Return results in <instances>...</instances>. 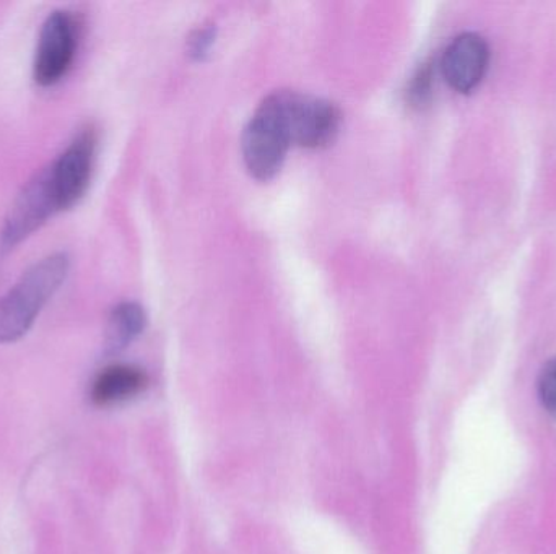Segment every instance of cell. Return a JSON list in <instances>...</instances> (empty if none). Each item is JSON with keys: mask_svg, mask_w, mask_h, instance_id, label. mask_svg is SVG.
Masks as SVG:
<instances>
[{"mask_svg": "<svg viewBox=\"0 0 556 554\" xmlns=\"http://www.w3.org/2000/svg\"><path fill=\"white\" fill-rule=\"evenodd\" d=\"M55 211H61L51 168L41 169L31 181L16 195L10 207L2 230H0V250L9 253L22 244L26 237L39 230Z\"/></svg>", "mask_w": 556, "mask_h": 554, "instance_id": "277c9868", "label": "cell"}, {"mask_svg": "<svg viewBox=\"0 0 556 554\" xmlns=\"http://www.w3.org/2000/svg\"><path fill=\"white\" fill-rule=\"evenodd\" d=\"M539 397L542 405L556 418V358L548 361L539 377Z\"/></svg>", "mask_w": 556, "mask_h": 554, "instance_id": "8fae6325", "label": "cell"}, {"mask_svg": "<svg viewBox=\"0 0 556 554\" xmlns=\"http://www.w3.org/2000/svg\"><path fill=\"white\" fill-rule=\"evenodd\" d=\"M147 315L142 306L137 302L126 301L117 305L111 311L106 327V340L104 350L106 353H119L129 347L146 328Z\"/></svg>", "mask_w": 556, "mask_h": 554, "instance_id": "9c48e42d", "label": "cell"}, {"mask_svg": "<svg viewBox=\"0 0 556 554\" xmlns=\"http://www.w3.org/2000/svg\"><path fill=\"white\" fill-rule=\"evenodd\" d=\"M77 48V28L67 10L49 13L39 31L33 77L41 87L59 83L71 68Z\"/></svg>", "mask_w": 556, "mask_h": 554, "instance_id": "5b68a950", "label": "cell"}, {"mask_svg": "<svg viewBox=\"0 0 556 554\" xmlns=\"http://www.w3.org/2000/svg\"><path fill=\"white\" fill-rule=\"evenodd\" d=\"M276 96L291 143L320 149L333 142L342 120L336 104L290 90L276 91Z\"/></svg>", "mask_w": 556, "mask_h": 554, "instance_id": "3957f363", "label": "cell"}, {"mask_svg": "<svg viewBox=\"0 0 556 554\" xmlns=\"http://www.w3.org/2000/svg\"><path fill=\"white\" fill-rule=\"evenodd\" d=\"M215 36H217V29L212 25L195 31V35L189 41V54L198 61H202L211 52Z\"/></svg>", "mask_w": 556, "mask_h": 554, "instance_id": "7c38bea8", "label": "cell"}, {"mask_svg": "<svg viewBox=\"0 0 556 554\" xmlns=\"http://www.w3.org/2000/svg\"><path fill=\"white\" fill-rule=\"evenodd\" d=\"M431 91H433V68L430 64H425L424 67L418 68L408 85V101L412 106H425L430 101Z\"/></svg>", "mask_w": 556, "mask_h": 554, "instance_id": "30bf717a", "label": "cell"}, {"mask_svg": "<svg viewBox=\"0 0 556 554\" xmlns=\"http://www.w3.org/2000/svg\"><path fill=\"white\" fill-rule=\"evenodd\" d=\"M490 48L477 33H463L447 46L441 59V70L451 88L469 93L485 77Z\"/></svg>", "mask_w": 556, "mask_h": 554, "instance_id": "52a82bcc", "label": "cell"}, {"mask_svg": "<svg viewBox=\"0 0 556 554\" xmlns=\"http://www.w3.org/2000/svg\"><path fill=\"white\" fill-rule=\"evenodd\" d=\"M290 145L276 94H269L248 124L241 140L248 171L260 181H269L283 166Z\"/></svg>", "mask_w": 556, "mask_h": 554, "instance_id": "7a4b0ae2", "label": "cell"}, {"mask_svg": "<svg viewBox=\"0 0 556 554\" xmlns=\"http://www.w3.org/2000/svg\"><path fill=\"white\" fill-rule=\"evenodd\" d=\"M71 270V257L65 253L29 267L18 282L0 296V345L20 340L33 327L41 309L59 292Z\"/></svg>", "mask_w": 556, "mask_h": 554, "instance_id": "6da1fadb", "label": "cell"}, {"mask_svg": "<svg viewBox=\"0 0 556 554\" xmlns=\"http://www.w3.org/2000/svg\"><path fill=\"white\" fill-rule=\"evenodd\" d=\"M94 150L97 137L93 130L85 129L49 165L61 210H68L77 205L87 192L93 171Z\"/></svg>", "mask_w": 556, "mask_h": 554, "instance_id": "8992f818", "label": "cell"}, {"mask_svg": "<svg viewBox=\"0 0 556 554\" xmlns=\"http://www.w3.org/2000/svg\"><path fill=\"white\" fill-rule=\"evenodd\" d=\"M147 386V376L142 370L127 364L106 368L91 387V399L98 405H111L123 402L142 392Z\"/></svg>", "mask_w": 556, "mask_h": 554, "instance_id": "ba28073f", "label": "cell"}]
</instances>
